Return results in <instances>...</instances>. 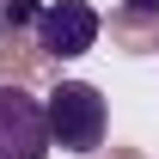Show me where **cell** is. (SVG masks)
Here are the masks:
<instances>
[{
	"mask_svg": "<svg viewBox=\"0 0 159 159\" xmlns=\"http://www.w3.org/2000/svg\"><path fill=\"white\" fill-rule=\"evenodd\" d=\"M43 110H49V147H61V153H98V147H104L110 110H104L98 86L61 80L55 92L43 98Z\"/></svg>",
	"mask_w": 159,
	"mask_h": 159,
	"instance_id": "cell-1",
	"label": "cell"
},
{
	"mask_svg": "<svg viewBox=\"0 0 159 159\" xmlns=\"http://www.w3.org/2000/svg\"><path fill=\"white\" fill-rule=\"evenodd\" d=\"M0 159H49V110L25 86H0Z\"/></svg>",
	"mask_w": 159,
	"mask_h": 159,
	"instance_id": "cell-2",
	"label": "cell"
},
{
	"mask_svg": "<svg viewBox=\"0 0 159 159\" xmlns=\"http://www.w3.org/2000/svg\"><path fill=\"white\" fill-rule=\"evenodd\" d=\"M98 31H104V19L86 0H43V12H37V49L55 55V61L86 55V49L98 43Z\"/></svg>",
	"mask_w": 159,
	"mask_h": 159,
	"instance_id": "cell-3",
	"label": "cell"
},
{
	"mask_svg": "<svg viewBox=\"0 0 159 159\" xmlns=\"http://www.w3.org/2000/svg\"><path fill=\"white\" fill-rule=\"evenodd\" d=\"M37 0H0V37H19V31H37Z\"/></svg>",
	"mask_w": 159,
	"mask_h": 159,
	"instance_id": "cell-4",
	"label": "cell"
},
{
	"mask_svg": "<svg viewBox=\"0 0 159 159\" xmlns=\"http://www.w3.org/2000/svg\"><path fill=\"white\" fill-rule=\"evenodd\" d=\"M122 19H159V0H122Z\"/></svg>",
	"mask_w": 159,
	"mask_h": 159,
	"instance_id": "cell-5",
	"label": "cell"
}]
</instances>
